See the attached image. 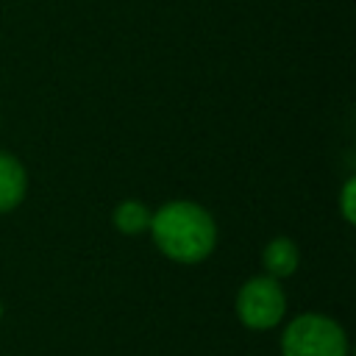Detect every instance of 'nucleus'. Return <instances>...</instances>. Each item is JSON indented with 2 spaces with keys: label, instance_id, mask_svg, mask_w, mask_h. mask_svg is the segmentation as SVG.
I'll list each match as a JSON object with an SVG mask.
<instances>
[{
  "label": "nucleus",
  "instance_id": "obj_1",
  "mask_svg": "<svg viewBox=\"0 0 356 356\" xmlns=\"http://www.w3.org/2000/svg\"><path fill=\"white\" fill-rule=\"evenodd\" d=\"M147 234H150L156 250L167 261L184 264V267L206 261L214 253L217 239H220L214 214L189 197L164 200L153 211Z\"/></svg>",
  "mask_w": 356,
  "mask_h": 356
},
{
  "label": "nucleus",
  "instance_id": "obj_2",
  "mask_svg": "<svg viewBox=\"0 0 356 356\" xmlns=\"http://www.w3.org/2000/svg\"><path fill=\"white\" fill-rule=\"evenodd\" d=\"M281 356H348L350 342L339 320L323 312H300L281 323Z\"/></svg>",
  "mask_w": 356,
  "mask_h": 356
},
{
  "label": "nucleus",
  "instance_id": "obj_3",
  "mask_svg": "<svg viewBox=\"0 0 356 356\" xmlns=\"http://www.w3.org/2000/svg\"><path fill=\"white\" fill-rule=\"evenodd\" d=\"M286 289L278 278L259 273L239 284L234 298V314L248 331H273L286 320Z\"/></svg>",
  "mask_w": 356,
  "mask_h": 356
},
{
  "label": "nucleus",
  "instance_id": "obj_4",
  "mask_svg": "<svg viewBox=\"0 0 356 356\" xmlns=\"http://www.w3.org/2000/svg\"><path fill=\"white\" fill-rule=\"evenodd\" d=\"M28 195V170L19 156L0 150V214H11Z\"/></svg>",
  "mask_w": 356,
  "mask_h": 356
},
{
  "label": "nucleus",
  "instance_id": "obj_5",
  "mask_svg": "<svg viewBox=\"0 0 356 356\" xmlns=\"http://www.w3.org/2000/svg\"><path fill=\"white\" fill-rule=\"evenodd\" d=\"M261 267L267 275L284 281L292 278L300 267V248L295 239L289 236H273L264 248H261Z\"/></svg>",
  "mask_w": 356,
  "mask_h": 356
},
{
  "label": "nucleus",
  "instance_id": "obj_6",
  "mask_svg": "<svg viewBox=\"0 0 356 356\" xmlns=\"http://www.w3.org/2000/svg\"><path fill=\"white\" fill-rule=\"evenodd\" d=\"M150 217H153V209L145 203V200H136V197H125L114 206L111 211V225L122 234V236H142L147 234L150 228Z\"/></svg>",
  "mask_w": 356,
  "mask_h": 356
},
{
  "label": "nucleus",
  "instance_id": "obj_7",
  "mask_svg": "<svg viewBox=\"0 0 356 356\" xmlns=\"http://www.w3.org/2000/svg\"><path fill=\"white\" fill-rule=\"evenodd\" d=\"M339 214L348 225L356 222V175H348L339 189Z\"/></svg>",
  "mask_w": 356,
  "mask_h": 356
},
{
  "label": "nucleus",
  "instance_id": "obj_8",
  "mask_svg": "<svg viewBox=\"0 0 356 356\" xmlns=\"http://www.w3.org/2000/svg\"><path fill=\"white\" fill-rule=\"evenodd\" d=\"M0 320H3V300H0Z\"/></svg>",
  "mask_w": 356,
  "mask_h": 356
}]
</instances>
